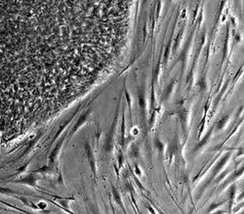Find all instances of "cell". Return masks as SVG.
<instances>
[{"label": "cell", "instance_id": "6da1fadb", "mask_svg": "<svg viewBox=\"0 0 244 214\" xmlns=\"http://www.w3.org/2000/svg\"><path fill=\"white\" fill-rule=\"evenodd\" d=\"M70 2L0 0V122L24 104L35 72H54L67 34L55 19L69 20Z\"/></svg>", "mask_w": 244, "mask_h": 214}, {"label": "cell", "instance_id": "7a4b0ae2", "mask_svg": "<svg viewBox=\"0 0 244 214\" xmlns=\"http://www.w3.org/2000/svg\"><path fill=\"white\" fill-rule=\"evenodd\" d=\"M229 154H227V156H225L224 158H223L222 160L220 161V163H218V165L216 166V168H215V169H214V176H215V175L217 174L219 170H220L221 168H222V166L224 165L225 163V161H227V159H229Z\"/></svg>", "mask_w": 244, "mask_h": 214}, {"label": "cell", "instance_id": "3957f363", "mask_svg": "<svg viewBox=\"0 0 244 214\" xmlns=\"http://www.w3.org/2000/svg\"><path fill=\"white\" fill-rule=\"evenodd\" d=\"M112 193H113V195H114V199H115V200L118 202V204H119V205L122 207L123 210H125L124 207H123L122 200H121V197H120V195H119V193H118V191H116V189H115V188H112Z\"/></svg>", "mask_w": 244, "mask_h": 214}, {"label": "cell", "instance_id": "277c9868", "mask_svg": "<svg viewBox=\"0 0 244 214\" xmlns=\"http://www.w3.org/2000/svg\"><path fill=\"white\" fill-rule=\"evenodd\" d=\"M154 145H155L156 149H158L160 152H162V151H163V149H164V145L162 144V143L160 142V141L158 140V139H155V141H154Z\"/></svg>", "mask_w": 244, "mask_h": 214}, {"label": "cell", "instance_id": "5b68a950", "mask_svg": "<svg viewBox=\"0 0 244 214\" xmlns=\"http://www.w3.org/2000/svg\"><path fill=\"white\" fill-rule=\"evenodd\" d=\"M227 118H229V117H225L223 118L222 120H220V121L218 122V126H217L218 129H221V128H223V127H224V125L225 124V122L227 121Z\"/></svg>", "mask_w": 244, "mask_h": 214}, {"label": "cell", "instance_id": "8992f818", "mask_svg": "<svg viewBox=\"0 0 244 214\" xmlns=\"http://www.w3.org/2000/svg\"><path fill=\"white\" fill-rule=\"evenodd\" d=\"M210 135H211V131L209 132L208 134H207V136L204 138V140H202V141H201V143H199V144H198V146H197V149H198V148H200V147H202V146H203V145L205 144V143H206V141L209 139V137H210Z\"/></svg>", "mask_w": 244, "mask_h": 214}, {"label": "cell", "instance_id": "52a82bcc", "mask_svg": "<svg viewBox=\"0 0 244 214\" xmlns=\"http://www.w3.org/2000/svg\"><path fill=\"white\" fill-rule=\"evenodd\" d=\"M131 154L133 156H139V150H138V147H137V146H133V148H132Z\"/></svg>", "mask_w": 244, "mask_h": 214}, {"label": "cell", "instance_id": "ba28073f", "mask_svg": "<svg viewBox=\"0 0 244 214\" xmlns=\"http://www.w3.org/2000/svg\"><path fill=\"white\" fill-rule=\"evenodd\" d=\"M122 158H123V156H122V154L120 152V154H119V166H120V167L122 166V160H123Z\"/></svg>", "mask_w": 244, "mask_h": 214}]
</instances>
